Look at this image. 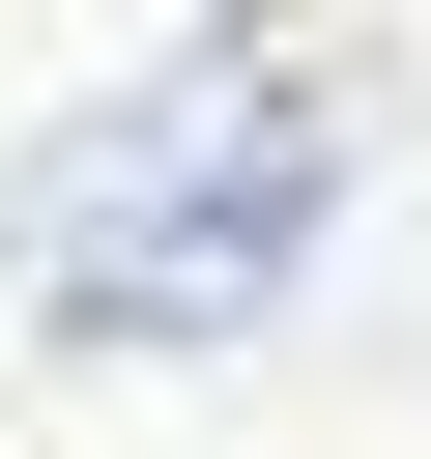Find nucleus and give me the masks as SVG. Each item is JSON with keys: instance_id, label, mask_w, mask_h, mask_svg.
I'll list each match as a JSON object with an SVG mask.
<instances>
[{"instance_id": "f257e3e1", "label": "nucleus", "mask_w": 431, "mask_h": 459, "mask_svg": "<svg viewBox=\"0 0 431 459\" xmlns=\"http://www.w3.org/2000/svg\"><path fill=\"white\" fill-rule=\"evenodd\" d=\"M316 230H345V86L287 29H172L29 143V316L57 344H259Z\"/></svg>"}]
</instances>
